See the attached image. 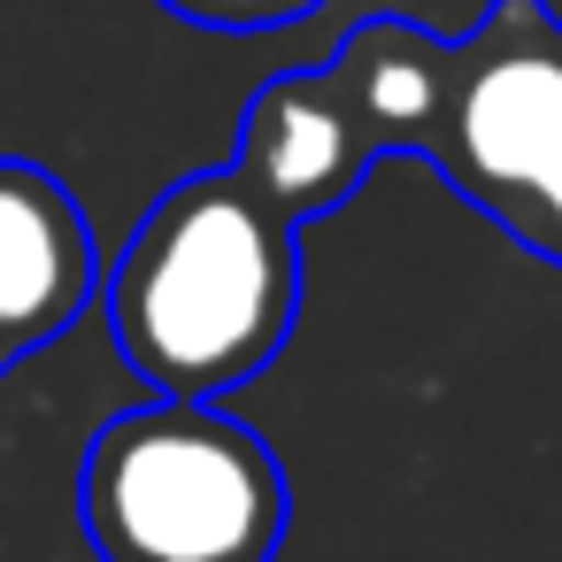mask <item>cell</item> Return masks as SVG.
<instances>
[{"label": "cell", "mask_w": 562, "mask_h": 562, "mask_svg": "<svg viewBox=\"0 0 562 562\" xmlns=\"http://www.w3.org/2000/svg\"><path fill=\"white\" fill-rule=\"evenodd\" d=\"M493 224H501L516 247H531L539 262L562 270V109H554V124H547V139H539L524 186L508 193V209H501Z\"/></svg>", "instance_id": "8992f818"}, {"label": "cell", "mask_w": 562, "mask_h": 562, "mask_svg": "<svg viewBox=\"0 0 562 562\" xmlns=\"http://www.w3.org/2000/svg\"><path fill=\"white\" fill-rule=\"evenodd\" d=\"M93 293L101 255L78 193L40 162L0 155V331L24 355H40L86 316Z\"/></svg>", "instance_id": "277c9868"}, {"label": "cell", "mask_w": 562, "mask_h": 562, "mask_svg": "<svg viewBox=\"0 0 562 562\" xmlns=\"http://www.w3.org/2000/svg\"><path fill=\"white\" fill-rule=\"evenodd\" d=\"M116 355L178 401H216L278 362L301 316V224L239 170L178 178L109 270Z\"/></svg>", "instance_id": "6da1fadb"}, {"label": "cell", "mask_w": 562, "mask_h": 562, "mask_svg": "<svg viewBox=\"0 0 562 562\" xmlns=\"http://www.w3.org/2000/svg\"><path fill=\"white\" fill-rule=\"evenodd\" d=\"M324 70L355 101V116L378 139V155H416L424 162L439 101H447V40L439 32H424L408 16H362Z\"/></svg>", "instance_id": "5b68a950"}, {"label": "cell", "mask_w": 562, "mask_h": 562, "mask_svg": "<svg viewBox=\"0 0 562 562\" xmlns=\"http://www.w3.org/2000/svg\"><path fill=\"white\" fill-rule=\"evenodd\" d=\"M86 539L101 562H278L293 493L262 431L216 401L155 393L86 447Z\"/></svg>", "instance_id": "7a4b0ae2"}, {"label": "cell", "mask_w": 562, "mask_h": 562, "mask_svg": "<svg viewBox=\"0 0 562 562\" xmlns=\"http://www.w3.org/2000/svg\"><path fill=\"white\" fill-rule=\"evenodd\" d=\"M16 362H24V347H16V339H9V331H0V378H9V370H16Z\"/></svg>", "instance_id": "ba28073f"}, {"label": "cell", "mask_w": 562, "mask_h": 562, "mask_svg": "<svg viewBox=\"0 0 562 562\" xmlns=\"http://www.w3.org/2000/svg\"><path fill=\"white\" fill-rule=\"evenodd\" d=\"M170 16L201 24V32H278V24H301L324 0H162Z\"/></svg>", "instance_id": "52a82bcc"}, {"label": "cell", "mask_w": 562, "mask_h": 562, "mask_svg": "<svg viewBox=\"0 0 562 562\" xmlns=\"http://www.w3.org/2000/svg\"><path fill=\"white\" fill-rule=\"evenodd\" d=\"M378 162L385 155L362 132V116H355V101L339 93L331 70H285V78H270L247 101L239 155H232V170L278 216H293V224H316V216L347 209Z\"/></svg>", "instance_id": "3957f363"}]
</instances>
